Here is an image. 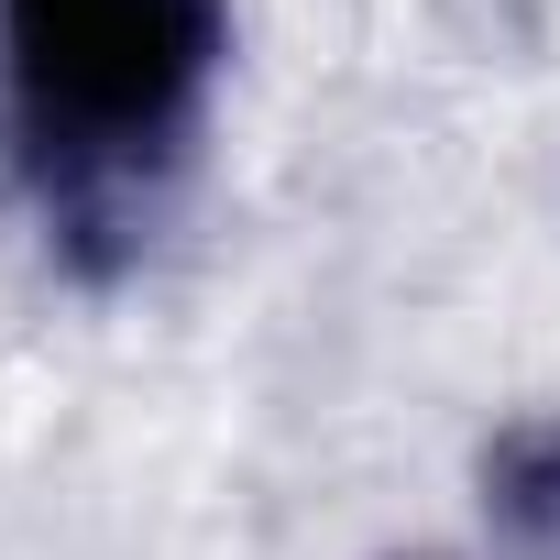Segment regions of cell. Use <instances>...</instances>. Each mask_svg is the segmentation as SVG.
I'll return each mask as SVG.
<instances>
[{"label":"cell","instance_id":"6da1fadb","mask_svg":"<svg viewBox=\"0 0 560 560\" xmlns=\"http://www.w3.org/2000/svg\"><path fill=\"white\" fill-rule=\"evenodd\" d=\"M220 67V0H0V78L67 176V198L132 187Z\"/></svg>","mask_w":560,"mask_h":560},{"label":"cell","instance_id":"7a4b0ae2","mask_svg":"<svg viewBox=\"0 0 560 560\" xmlns=\"http://www.w3.org/2000/svg\"><path fill=\"white\" fill-rule=\"evenodd\" d=\"M483 483H494L505 538H516V549H538V560H560V418L505 429V440H494V462H483Z\"/></svg>","mask_w":560,"mask_h":560}]
</instances>
